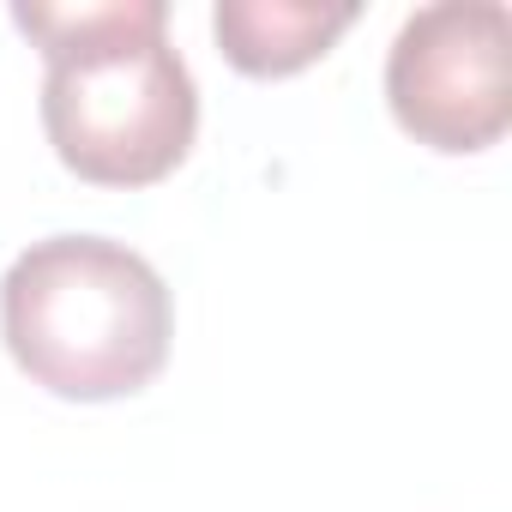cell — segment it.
Listing matches in <instances>:
<instances>
[{
  "mask_svg": "<svg viewBox=\"0 0 512 512\" xmlns=\"http://www.w3.org/2000/svg\"><path fill=\"white\" fill-rule=\"evenodd\" d=\"M13 25L43 49V133L97 187L163 181L199 133V85L169 43L163 0H19Z\"/></svg>",
  "mask_w": 512,
  "mask_h": 512,
  "instance_id": "6da1fadb",
  "label": "cell"
},
{
  "mask_svg": "<svg viewBox=\"0 0 512 512\" xmlns=\"http://www.w3.org/2000/svg\"><path fill=\"white\" fill-rule=\"evenodd\" d=\"M0 338L43 392L109 404L163 374L175 302L157 266L127 241L49 235L0 278Z\"/></svg>",
  "mask_w": 512,
  "mask_h": 512,
  "instance_id": "7a4b0ae2",
  "label": "cell"
},
{
  "mask_svg": "<svg viewBox=\"0 0 512 512\" xmlns=\"http://www.w3.org/2000/svg\"><path fill=\"white\" fill-rule=\"evenodd\" d=\"M392 121L446 157L488 151L512 127V13L500 0L416 7L386 49Z\"/></svg>",
  "mask_w": 512,
  "mask_h": 512,
  "instance_id": "3957f363",
  "label": "cell"
},
{
  "mask_svg": "<svg viewBox=\"0 0 512 512\" xmlns=\"http://www.w3.org/2000/svg\"><path fill=\"white\" fill-rule=\"evenodd\" d=\"M356 25L350 0H217L211 37L247 79H290Z\"/></svg>",
  "mask_w": 512,
  "mask_h": 512,
  "instance_id": "277c9868",
  "label": "cell"
}]
</instances>
